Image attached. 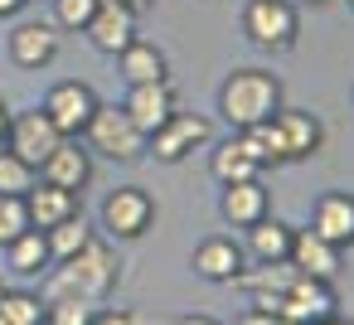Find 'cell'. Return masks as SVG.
I'll list each match as a JSON object with an SVG mask.
<instances>
[{"mask_svg":"<svg viewBox=\"0 0 354 325\" xmlns=\"http://www.w3.org/2000/svg\"><path fill=\"white\" fill-rule=\"evenodd\" d=\"M117 281H122L117 248L97 233L78 257L49 267V277H44V301H64V296H73V301H93V306H97V301H107V296L117 291Z\"/></svg>","mask_w":354,"mask_h":325,"instance_id":"6da1fadb","label":"cell"},{"mask_svg":"<svg viewBox=\"0 0 354 325\" xmlns=\"http://www.w3.org/2000/svg\"><path fill=\"white\" fill-rule=\"evenodd\" d=\"M218 117L228 122V131H248V127H262L272 122L281 107H286V88L272 68H233L223 83H218V98H214Z\"/></svg>","mask_w":354,"mask_h":325,"instance_id":"7a4b0ae2","label":"cell"},{"mask_svg":"<svg viewBox=\"0 0 354 325\" xmlns=\"http://www.w3.org/2000/svg\"><path fill=\"white\" fill-rule=\"evenodd\" d=\"M243 35L262 54H291L301 39V6L296 0H248L243 6Z\"/></svg>","mask_w":354,"mask_h":325,"instance_id":"3957f363","label":"cell"},{"mask_svg":"<svg viewBox=\"0 0 354 325\" xmlns=\"http://www.w3.org/2000/svg\"><path fill=\"white\" fill-rule=\"evenodd\" d=\"M83 146L102 160H117V165H136L146 160V136L136 131V122L122 112V102H97L88 131H83Z\"/></svg>","mask_w":354,"mask_h":325,"instance_id":"277c9868","label":"cell"},{"mask_svg":"<svg viewBox=\"0 0 354 325\" xmlns=\"http://www.w3.org/2000/svg\"><path fill=\"white\" fill-rule=\"evenodd\" d=\"M97 223H102L107 243H136L156 223V199L141 185H117V189H107V199L97 209Z\"/></svg>","mask_w":354,"mask_h":325,"instance_id":"5b68a950","label":"cell"},{"mask_svg":"<svg viewBox=\"0 0 354 325\" xmlns=\"http://www.w3.org/2000/svg\"><path fill=\"white\" fill-rule=\"evenodd\" d=\"M204 146H214V122L204 117V112H175L160 131H151L146 136V156H156L160 165H180V160H189L194 151H204Z\"/></svg>","mask_w":354,"mask_h":325,"instance_id":"8992f818","label":"cell"},{"mask_svg":"<svg viewBox=\"0 0 354 325\" xmlns=\"http://www.w3.org/2000/svg\"><path fill=\"white\" fill-rule=\"evenodd\" d=\"M97 88L93 83H83V78H64V83H54L49 93H44V102H39V112L59 127V136H68V141H83V131H88V122H93V112H97Z\"/></svg>","mask_w":354,"mask_h":325,"instance_id":"52a82bcc","label":"cell"},{"mask_svg":"<svg viewBox=\"0 0 354 325\" xmlns=\"http://www.w3.org/2000/svg\"><path fill=\"white\" fill-rule=\"evenodd\" d=\"M64 49V30H54V20H15L6 35V54L15 68L25 73H44Z\"/></svg>","mask_w":354,"mask_h":325,"instance_id":"ba28073f","label":"cell"},{"mask_svg":"<svg viewBox=\"0 0 354 325\" xmlns=\"http://www.w3.org/2000/svg\"><path fill=\"white\" fill-rule=\"evenodd\" d=\"M64 136H59V127L39 112V107H25V112H10V131H6V151H15L25 165H44L49 160V151L59 146Z\"/></svg>","mask_w":354,"mask_h":325,"instance_id":"9c48e42d","label":"cell"},{"mask_svg":"<svg viewBox=\"0 0 354 325\" xmlns=\"http://www.w3.org/2000/svg\"><path fill=\"white\" fill-rule=\"evenodd\" d=\"M83 35H88V44H93L97 54L122 59V54H127V49L141 39V15L122 10L117 0H102V6H97V15H93V25H88Z\"/></svg>","mask_w":354,"mask_h":325,"instance_id":"30bf717a","label":"cell"},{"mask_svg":"<svg viewBox=\"0 0 354 325\" xmlns=\"http://www.w3.org/2000/svg\"><path fill=\"white\" fill-rule=\"evenodd\" d=\"M122 112L136 122L141 136H151L180 112V93H175V83H136V88H127Z\"/></svg>","mask_w":354,"mask_h":325,"instance_id":"8fae6325","label":"cell"},{"mask_svg":"<svg viewBox=\"0 0 354 325\" xmlns=\"http://www.w3.org/2000/svg\"><path fill=\"white\" fill-rule=\"evenodd\" d=\"M189 267H194V277H199V281H214V286H233V281H238V277L248 272V252H243V243H233V238L214 233V238H204V243L194 248Z\"/></svg>","mask_w":354,"mask_h":325,"instance_id":"7c38bea8","label":"cell"},{"mask_svg":"<svg viewBox=\"0 0 354 325\" xmlns=\"http://www.w3.org/2000/svg\"><path fill=\"white\" fill-rule=\"evenodd\" d=\"M272 127H277V136H281V146H286V165L310 160V156H320V146H325V122H320L310 107H281V112L272 117Z\"/></svg>","mask_w":354,"mask_h":325,"instance_id":"4fadbf2b","label":"cell"},{"mask_svg":"<svg viewBox=\"0 0 354 325\" xmlns=\"http://www.w3.org/2000/svg\"><path fill=\"white\" fill-rule=\"evenodd\" d=\"M272 214V189L262 180H238V185H218V219L228 228H252Z\"/></svg>","mask_w":354,"mask_h":325,"instance_id":"5bb4252c","label":"cell"},{"mask_svg":"<svg viewBox=\"0 0 354 325\" xmlns=\"http://www.w3.org/2000/svg\"><path fill=\"white\" fill-rule=\"evenodd\" d=\"M93 175H97V165H93V151L83 146V141H59L54 151H49V160L39 165V180H49V185H59V189H73V194H83L88 185H93Z\"/></svg>","mask_w":354,"mask_h":325,"instance_id":"9a60e30c","label":"cell"},{"mask_svg":"<svg viewBox=\"0 0 354 325\" xmlns=\"http://www.w3.org/2000/svg\"><path fill=\"white\" fill-rule=\"evenodd\" d=\"M277 315H281V320H291V325H320V320H330V315H335V281L296 277V281H291V291L281 296Z\"/></svg>","mask_w":354,"mask_h":325,"instance_id":"2e32d148","label":"cell"},{"mask_svg":"<svg viewBox=\"0 0 354 325\" xmlns=\"http://www.w3.org/2000/svg\"><path fill=\"white\" fill-rule=\"evenodd\" d=\"M310 233L335 243L339 252L354 248V194L349 189H325L315 204H310Z\"/></svg>","mask_w":354,"mask_h":325,"instance_id":"e0dca14e","label":"cell"},{"mask_svg":"<svg viewBox=\"0 0 354 325\" xmlns=\"http://www.w3.org/2000/svg\"><path fill=\"white\" fill-rule=\"evenodd\" d=\"M25 209H30V228L49 233V228H59L64 219H78V214H83V194L59 189V185H49V180H35V189L25 194Z\"/></svg>","mask_w":354,"mask_h":325,"instance_id":"ac0fdd59","label":"cell"},{"mask_svg":"<svg viewBox=\"0 0 354 325\" xmlns=\"http://www.w3.org/2000/svg\"><path fill=\"white\" fill-rule=\"evenodd\" d=\"M286 262H291L301 277H310V281H335V277H339V248L325 243V238H315L310 228H296Z\"/></svg>","mask_w":354,"mask_h":325,"instance_id":"d6986e66","label":"cell"},{"mask_svg":"<svg viewBox=\"0 0 354 325\" xmlns=\"http://www.w3.org/2000/svg\"><path fill=\"white\" fill-rule=\"evenodd\" d=\"M6 267H10L20 281H44V277H49V267H54L44 233H39V228H25L15 243H6Z\"/></svg>","mask_w":354,"mask_h":325,"instance_id":"ffe728a7","label":"cell"},{"mask_svg":"<svg viewBox=\"0 0 354 325\" xmlns=\"http://www.w3.org/2000/svg\"><path fill=\"white\" fill-rule=\"evenodd\" d=\"M209 175L218 185H238V180H262V165L248 156V146L238 141V131L228 141H214L209 146Z\"/></svg>","mask_w":354,"mask_h":325,"instance_id":"44dd1931","label":"cell"},{"mask_svg":"<svg viewBox=\"0 0 354 325\" xmlns=\"http://www.w3.org/2000/svg\"><path fill=\"white\" fill-rule=\"evenodd\" d=\"M291 238H296V228L286 223V219H262V223H252L248 228V243H243V252H248V262H286L291 257Z\"/></svg>","mask_w":354,"mask_h":325,"instance_id":"7402d4cb","label":"cell"},{"mask_svg":"<svg viewBox=\"0 0 354 325\" xmlns=\"http://www.w3.org/2000/svg\"><path fill=\"white\" fill-rule=\"evenodd\" d=\"M117 64H122L127 88H136V83H170V54L160 44H151V39H136Z\"/></svg>","mask_w":354,"mask_h":325,"instance_id":"603a6c76","label":"cell"},{"mask_svg":"<svg viewBox=\"0 0 354 325\" xmlns=\"http://www.w3.org/2000/svg\"><path fill=\"white\" fill-rule=\"evenodd\" d=\"M93 238H97V228H93L83 214H78V219H64L59 228H49V233H44V243H49V257H54V262L78 257V252L93 243Z\"/></svg>","mask_w":354,"mask_h":325,"instance_id":"cb8c5ba5","label":"cell"},{"mask_svg":"<svg viewBox=\"0 0 354 325\" xmlns=\"http://www.w3.org/2000/svg\"><path fill=\"white\" fill-rule=\"evenodd\" d=\"M0 325H44V296L0 291Z\"/></svg>","mask_w":354,"mask_h":325,"instance_id":"d4e9b609","label":"cell"},{"mask_svg":"<svg viewBox=\"0 0 354 325\" xmlns=\"http://www.w3.org/2000/svg\"><path fill=\"white\" fill-rule=\"evenodd\" d=\"M54 6V30H68V35H83L97 15L102 0H49Z\"/></svg>","mask_w":354,"mask_h":325,"instance_id":"484cf974","label":"cell"},{"mask_svg":"<svg viewBox=\"0 0 354 325\" xmlns=\"http://www.w3.org/2000/svg\"><path fill=\"white\" fill-rule=\"evenodd\" d=\"M39 180L35 165H25L15 151H0V194H30Z\"/></svg>","mask_w":354,"mask_h":325,"instance_id":"4316f807","label":"cell"},{"mask_svg":"<svg viewBox=\"0 0 354 325\" xmlns=\"http://www.w3.org/2000/svg\"><path fill=\"white\" fill-rule=\"evenodd\" d=\"M25 228H30L25 194H0V248H6V243H15Z\"/></svg>","mask_w":354,"mask_h":325,"instance_id":"83f0119b","label":"cell"},{"mask_svg":"<svg viewBox=\"0 0 354 325\" xmlns=\"http://www.w3.org/2000/svg\"><path fill=\"white\" fill-rule=\"evenodd\" d=\"M93 301H73V296H64V301H44V325H93Z\"/></svg>","mask_w":354,"mask_h":325,"instance_id":"f1b7e54d","label":"cell"},{"mask_svg":"<svg viewBox=\"0 0 354 325\" xmlns=\"http://www.w3.org/2000/svg\"><path fill=\"white\" fill-rule=\"evenodd\" d=\"M93 325H141V320H136L127 306H97V310H93Z\"/></svg>","mask_w":354,"mask_h":325,"instance_id":"f546056e","label":"cell"},{"mask_svg":"<svg viewBox=\"0 0 354 325\" xmlns=\"http://www.w3.org/2000/svg\"><path fill=\"white\" fill-rule=\"evenodd\" d=\"M30 0H0V20H20Z\"/></svg>","mask_w":354,"mask_h":325,"instance_id":"4dcf8cb0","label":"cell"},{"mask_svg":"<svg viewBox=\"0 0 354 325\" xmlns=\"http://www.w3.org/2000/svg\"><path fill=\"white\" fill-rule=\"evenodd\" d=\"M122 10H131V15H146V10H156V0H117Z\"/></svg>","mask_w":354,"mask_h":325,"instance_id":"1f68e13d","label":"cell"},{"mask_svg":"<svg viewBox=\"0 0 354 325\" xmlns=\"http://www.w3.org/2000/svg\"><path fill=\"white\" fill-rule=\"evenodd\" d=\"M6 131H10V107H6V98H0V151H6Z\"/></svg>","mask_w":354,"mask_h":325,"instance_id":"d6a6232c","label":"cell"},{"mask_svg":"<svg viewBox=\"0 0 354 325\" xmlns=\"http://www.w3.org/2000/svg\"><path fill=\"white\" fill-rule=\"evenodd\" d=\"M175 325H223V320H214V315H180Z\"/></svg>","mask_w":354,"mask_h":325,"instance_id":"836d02e7","label":"cell"},{"mask_svg":"<svg viewBox=\"0 0 354 325\" xmlns=\"http://www.w3.org/2000/svg\"><path fill=\"white\" fill-rule=\"evenodd\" d=\"M320 325H354V320H344V315L335 310V315H330V320H320Z\"/></svg>","mask_w":354,"mask_h":325,"instance_id":"e575fe53","label":"cell"},{"mask_svg":"<svg viewBox=\"0 0 354 325\" xmlns=\"http://www.w3.org/2000/svg\"><path fill=\"white\" fill-rule=\"evenodd\" d=\"M296 6H330V0H296Z\"/></svg>","mask_w":354,"mask_h":325,"instance_id":"d590c367","label":"cell"},{"mask_svg":"<svg viewBox=\"0 0 354 325\" xmlns=\"http://www.w3.org/2000/svg\"><path fill=\"white\" fill-rule=\"evenodd\" d=\"M344 6H349V15H354V0H344Z\"/></svg>","mask_w":354,"mask_h":325,"instance_id":"8d00e7d4","label":"cell"}]
</instances>
